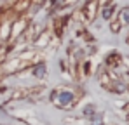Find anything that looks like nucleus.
I'll return each mask as SVG.
<instances>
[{
  "instance_id": "obj_4",
  "label": "nucleus",
  "mask_w": 129,
  "mask_h": 125,
  "mask_svg": "<svg viewBox=\"0 0 129 125\" xmlns=\"http://www.w3.org/2000/svg\"><path fill=\"white\" fill-rule=\"evenodd\" d=\"M120 18H122V21H124V23H127V24H129V9H124V11H122Z\"/></svg>"
},
{
  "instance_id": "obj_1",
  "label": "nucleus",
  "mask_w": 129,
  "mask_h": 125,
  "mask_svg": "<svg viewBox=\"0 0 129 125\" xmlns=\"http://www.w3.org/2000/svg\"><path fill=\"white\" fill-rule=\"evenodd\" d=\"M108 83H119V80H115V78H113L112 82H108ZM108 83L105 85V87H108ZM124 89H126V87H124L122 83H120V85H110V90H113V92H122Z\"/></svg>"
},
{
  "instance_id": "obj_5",
  "label": "nucleus",
  "mask_w": 129,
  "mask_h": 125,
  "mask_svg": "<svg viewBox=\"0 0 129 125\" xmlns=\"http://www.w3.org/2000/svg\"><path fill=\"white\" fill-rule=\"evenodd\" d=\"M42 64H40V66H39V68H37V71H35V75H39V77H40V75H42Z\"/></svg>"
},
{
  "instance_id": "obj_6",
  "label": "nucleus",
  "mask_w": 129,
  "mask_h": 125,
  "mask_svg": "<svg viewBox=\"0 0 129 125\" xmlns=\"http://www.w3.org/2000/svg\"><path fill=\"white\" fill-rule=\"evenodd\" d=\"M127 42H129V38H127Z\"/></svg>"
},
{
  "instance_id": "obj_3",
  "label": "nucleus",
  "mask_w": 129,
  "mask_h": 125,
  "mask_svg": "<svg viewBox=\"0 0 129 125\" xmlns=\"http://www.w3.org/2000/svg\"><path fill=\"white\" fill-rule=\"evenodd\" d=\"M112 11H113V5H108L107 9L103 11V18H105V19H110V18H112Z\"/></svg>"
},
{
  "instance_id": "obj_2",
  "label": "nucleus",
  "mask_w": 129,
  "mask_h": 125,
  "mask_svg": "<svg viewBox=\"0 0 129 125\" xmlns=\"http://www.w3.org/2000/svg\"><path fill=\"white\" fill-rule=\"evenodd\" d=\"M59 97H61V99H59V104H61V106H64V104H68L72 101V94H70V92H63Z\"/></svg>"
}]
</instances>
